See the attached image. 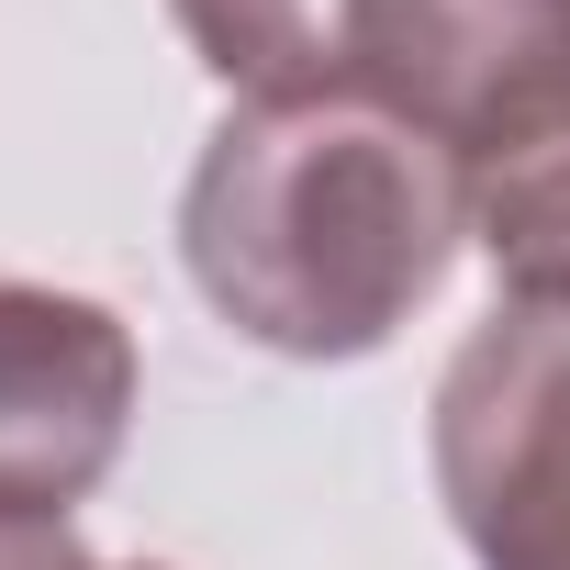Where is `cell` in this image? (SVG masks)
Here are the masks:
<instances>
[{"label":"cell","mask_w":570,"mask_h":570,"mask_svg":"<svg viewBox=\"0 0 570 570\" xmlns=\"http://www.w3.org/2000/svg\"><path fill=\"white\" fill-rule=\"evenodd\" d=\"M347 90L481 179L570 101V0H347Z\"/></svg>","instance_id":"3957f363"},{"label":"cell","mask_w":570,"mask_h":570,"mask_svg":"<svg viewBox=\"0 0 570 570\" xmlns=\"http://www.w3.org/2000/svg\"><path fill=\"white\" fill-rule=\"evenodd\" d=\"M190 57L246 101H325L347 90V0H168Z\"/></svg>","instance_id":"5b68a950"},{"label":"cell","mask_w":570,"mask_h":570,"mask_svg":"<svg viewBox=\"0 0 570 570\" xmlns=\"http://www.w3.org/2000/svg\"><path fill=\"white\" fill-rule=\"evenodd\" d=\"M135 425V325L57 279H0V514H68Z\"/></svg>","instance_id":"277c9868"},{"label":"cell","mask_w":570,"mask_h":570,"mask_svg":"<svg viewBox=\"0 0 570 570\" xmlns=\"http://www.w3.org/2000/svg\"><path fill=\"white\" fill-rule=\"evenodd\" d=\"M470 246L503 268V292H570V101L470 179Z\"/></svg>","instance_id":"8992f818"},{"label":"cell","mask_w":570,"mask_h":570,"mask_svg":"<svg viewBox=\"0 0 570 570\" xmlns=\"http://www.w3.org/2000/svg\"><path fill=\"white\" fill-rule=\"evenodd\" d=\"M124 570H168V559H124Z\"/></svg>","instance_id":"ba28073f"},{"label":"cell","mask_w":570,"mask_h":570,"mask_svg":"<svg viewBox=\"0 0 570 570\" xmlns=\"http://www.w3.org/2000/svg\"><path fill=\"white\" fill-rule=\"evenodd\" d=\"M470 235V168L403 112L235 101L179 190L190 292L268 358H370L392 347Z\"/></svg>","instance_id":"6da1fadb"},{"label":"cell","mask_w":570,"mask_h":570,"mask_svg":"<svg viewBox=\"0 0 570 570\" xmlns=\"http://www.w3.org/2000/svg\"><path fill=\"white\" fill-rule=\"evenodd\" d=\"M0 570H101V559L68 537V514H0Z\"/></svg>","instance_id":"52a82bcc"},{"label":"cell","mask_w":570,"mask_h":570,"mask_svg":"<svg viewBox=\"0 0 570 570\" xmlns=\"http://www.w3.org/2000/svg\"><path fill=\"white\" fill-rule=\"evenodd\" d=\"M425 448L481 570H570V292H503L459 336Z\"/></svg>","instance_id":"7a4b0ae2"}]
</instances>
